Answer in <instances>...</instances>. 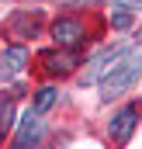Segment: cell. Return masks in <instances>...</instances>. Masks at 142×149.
<instances>
[{
  "instance_id": "6da1fadb",
  "label": "cell",
  "mask_w": 142,
  "mask_h": 149,
  "mask_svg": "<svg viewBox=\"0 0 142 149\" xmlns=\"http://www.w3.org/2000/svg\"><path fill=\"white\" fill-rule=\"evenodd\" d=\"M142 73V52H132V56H121L118 59V66L111 70V76H107L104 83H101V97L104 101H111V97H118L135 76Z\"/></svg>"
},
{
  "instance_id": "7a4b0ae2",
  "label": "cell",
  "mask_w": 142,
  "mask_h": 149,
  "mask_svg": "<svg viewBox=\"0 0 142 149\" xmlns=\"http://www.w3.org/2000/svg\"><path fill=\"white\" fill-rule=\"evenodd\" d=\"M52 35L59 45H80L83 42V24L76 21V17H59L56 24H52Z\"/></svg>"
},
{
  "instance_id": "3957f363",
  "label": "cell",
  "mask_w": 142,
  "mask_h": 149,
  "mask_svg": "<svg viewBox=\"0 0 142 149\" xmlns=\"http://www.w3.org/2000/svg\"><path fill=\"white\" fill-rule=\"evenodd\" d=\"M24 59H28V49H24V45H10V49L3 52V59H0V76H3V80H7V76H17L21 66H24Z\"/></svg>"
},
{
  "instance_id": "277c9868",
  "label": "cell",
  "mask_w": 142,
  "mask_h": 149,
  "mask_svg": "<svg viewBox=\"0 0 142 149\" xmlns=\"http://www.w3.org/2000/svg\"><path fill=\"white\" fill-rule=\"evenodd\" d=\"M135 118H139V114H135V108H125V111L111 121V139H114V142H125V139L135 132Z\"/></svg>"
},
{
  "instance_id": "5b68a950",
  "label": "cell",
  "mask_w": 142,
  "mask_h": 149,
  "mask_svg": "<svg viewBox=\"0 0 142 149\" xmlns=\"http://www.w3.org/2000/svg\"><path fill=\"white\" fill-rule=\"evenodd\" d=\"M42 63H45L49 73H66V70H73V66L80 63V56H76V52H45Z\"/></svg>"
},
{
  "instance_id": "8992f818",
  "label": "cell",
  "mask_w": 142,
  "mask_h": 149,
  "mask_svg": "<svg viewBox=\"0 0 142 149\" xmlns=\"http://www.w3.org/2000/svg\"><path fill=\"white\" fill-rule=\"evenodd\" d=\"M38 135H42V121H38L35 114L28 111V114H24V125H21V132H17V146H28V142H35Z\"/></svg>"
},
{
  "instance_id": "52a82bcc",
  "label": "cell",
  "mask_w": 142,
  "mask_h": 149,
  "mask_svg": "<svg viewBox=\"0 0 142 149\" xmlns=\"http://www.w3.org/2000/svg\"><path fill=\"white\" fill-rule=\"evenodd\" d=\"M10 125H14V104L3 101V104H0V139L10 132Z\"/></svg>"
},
{
  "instance_id": "ba28073f",
  "label": "cell",
  "mask_w": 142,
  "mask_h": 149,
  "mask_svg": "<svg viewBox=\"0 0 142 149\" xmlns=\"http://www.w3.org/2000/svg\"><path fill=\"white\" fill-rule=\"evenodd\" d=\"M52 104H56V90H52V87H42L38 97H35V111H45V108H52Z\"/></svg>"
},
{
  "instance_id": "9c48e42d",
  "label": "cell",
  "mask_w": 142,
  "mask_h": 149,
  "mask_svg": "<svg viewBox=\"0 0 142 149\" xmlns=\"http://www.w3.org/2000/svg\"><path fill=\"white\" fill-rule=\"evenodd\" d=\"M35 28H38V21H31V17H17L14 21V31L17 35H35Z\"/></svg>"
},
{
  "instance_id": "30bf717a",
  "label": "cell",
  "mask_w": 142,
  "mask_h": 149,
  "mask_svg": "<svg viewBox=\"0 0 142 149\" xmlns=\"http://www.w3.org/2000/svg\"><path fill=\"white\" fill-rule=\"evenodd\" d=\"M111 24H114V28H128V24H132V14H128V10H118V14H111Z\"/></svg>"
}]
</instances>
